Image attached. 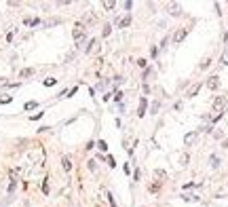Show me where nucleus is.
<instances>
[{"instance_id":"nucleus-1","label":"nucleus","mask_w":228,"mask_h":207,"mask_svg":"<svg viewBox=\"0 0 228 207\" xmlns=\"http://www.w3.org/2000/svg\"><path fill=\"white\" fill-rule=\"evenodd\" d=\"M224 108H226V97H224V95H218V97H216V102H213V112H216L213 121H218V119L222 116Z\"/></svg>"},{"instance_id":"nucleus-2","label":"nucleus","mask_w":228,"mask_h":207,"mask_svg":"<svg viewBox=\"0 0 228 207\" xmlns=\"http://www.w3.org/2000/svg\"><path fill=\"white\" fill-rule=\"evenodd\" d=\"M72 36H74V40H76V42H83V40H85V26H83V23H76V28H74Z\"/></svg>"},{"instance_id":"nucleus-3","label":"nucleus","mask_w":228,"mask_h":207,"mask_svg":"<svg viewBox=\"0 0 228 207\" xmlns=\"http://www.w3.org/2000/svg\"><path fill=\"white\" fill-rule=\"evenodd\" d=\"M196 137H199V135H196V131H190V133H186V137H184V144H186V146H192V144L196 142Z\"/></svg>"},{"instance_id":"nucleus-4","label":"nucleus","mask_w":228,"mask_h":207,"mask_svg":"<svg viewBox=\"0 0 228 207\" xmlns=\"http://www.w3.org/2000/svg\"><path fill=\"white\" fill-rule=\"evenodd\" d=\"M167 9H169V13H171V15H180V13H182V6H180L178 2H169V4H167Z\"/></svg>"},{"instance_id":"nucleus-5","label":"nucleus","mask_w":228,"mask_h":207,"mask_svg":"<svg viewBox=\"0 0 228 207\" xmlns=\"http://www.w3.org/2000/svg\"><path fill=\"white\" fill-rule=\"evenodd\" d=\"M186 34H188V30H186V28H182V30H178V32L173 34V40H175V42H182L184 38H186Z\"/></svg>"},{"instance_id":"nucleus-6","label":"nucleus","mask_w":228,"mask_h":207,"mask_svg":"<svg viewBox=\"0 0 228 207\" xmlns=\"http://www.w3.org/2000/svg\"><path fill=\"white\" fill-rule=\"evenodd\" d=\"M207 87H209L211 91H216V89L220 87V78H218V76H211V78L207 81Z\"/></svg>"},{"instance_id":"nucleus-7","label":"nucleus","mask_w":228,"mask_h":207,"mask_svg":"<svg viewBox=\"0 0 228 207\" xmlns=\"http://www.w3.org/2000/svg\"><path fill=\"white\" fill-rule=\"evenodd\" d=\"M97 51H99V40H91L89 47H87V53L91 55V53H97Z\"/></svg>"},{"instance_id":"nucleus-8","label":"nucleus","mask_w":228,"mask_h":207,"mask_svg":"<svg viewBox=\"0 0 228 207\" xmlns=\"http://www.w3.org/2000/svg\"><path fill=\"white\" fill-rule=\"evenodd\" d=\"M116 23H118V28H129V26H131V15H127V17L118 19Z\"/></svg>"},{"instance_id":"nucleus-9","label":"nucleus","mask_w":228,"mask_h":207,"mask_svg":"<svg viewBox=\"0 0 228 207\" xmlns=\"http://www.w3.org/2000/svg\"><path fill=\"white\" fill-rule=\"evenodd\" d=\"M32 74H34V70H32V68H26V70H21V72H19V76H21V78H28V76H32Z\"/></svg>"},{"instance_id":"nucleus-10","label":"nucleus","mask_w":228,"mask_h":207,"mask_svg":"<svg viewBox=\"0 0 228 207\" xmlns=\"http://www.w3.org/2000/svg\"><path fill=\"white\" fill-rule=\"evenodd\" d=\"M137 114H139V116H144V114H146V99H144V97L139 99V112H137Z\"/></svg>"},{"instance_id":"nucleus-11","label":"nucleus","mask_w":228,"mask_h":207,"mask_svg":"<svg viewBox=\"0 0 228 207\" xmlns=\"http://www.w3.org/2000/svg\"><path fill=\"white\" fill-rule=\"evenodd\" d=\"M209 163H211V167H213V169H218V167H220V159H218L216 154H211V159H209Z\"/></svg>"},{"instance_id":"nucleus-12","label":"nucleus","mask_w":228,"mask_h":207,"mask_svg":"<svg viewBox=\"0 0 228 207\" xmlns=\"http://www.w3.org/2000/svg\"><path fill=\"white\" fill-rule=\"evenodd\" d=\"M114 6H116V2H114V0H104V9H108V11H112Z\"/></svg>"},{"instance_id":"nucleus-13","label":"nucleus","mask_w":228,"mask_h":207,"mask_svg":"<svg viewBox=\"0 0 228 207\" xmlns=\"http://www.w3.org/2000/svg\"><path fill=\"white\" fill-rule=\"evenodd\" d=\"M61 163H63V169H66V171H70V169H72V163H70V159H68V157H63V161H61Z\"/></svg>"},{"instance_id":"nucleus-14","label":"nucleus","mask_w":228,"mask_h":207,"mask_svg":"<svg viewBox=\"0 0 228 207\" xmlns=\"http://www.w3.org/2000/svg\"><path fill=\"white\" fill-rule=\"evenodd\" d=\"M23 23H26V26H38V23H40V19H26Z\"/></svg>"},{"instance_id":"nucleus-15","label":"nucleus","mask_w":228,"mask_h":207,"mask_svg":"<svg viewBox=\"0 0 228 207\" xmlns=\"http://www.w3.org/2000/svg\"><path fill=\"white\" fill-rule=\"evenodd\" d=\"M199 89H201V85H194V87L188 91V95H190V97H192V95H196V93H199Z\"/></svg>"},{"instance_id":"nucleus-16","label":"nucleus","mask_w":228,"mask_h":207,"mask_svg":"<svg viewBox=\"0 0 228 207\" xmlns=\"http://www.w3.org/2000/svg\"><path fill=\"white\" fill-rule=\"evenodd\" d=\"M57 23H61V19H49V21H45V26H57Z\"/></svg>"},{"instance_id":"nucleus-17","label":"nucleus","mask_w":228,"mask_h":207,"mask_svg":"<svg viewBox=\"0 0 228 207\" xmlns=\"http://www.w3.org/2000/svg\"><path fill=\"white\" fill-rule=\"evenodd\" d=\"M36 106H38V104H36V102H28V104H26V106H23V108H26V110H34V108H36Z\"/></svg>"},{"instance_id":"nucleus-18","label":"nucleus","mask_w":228,"mask_h":207,"mask_svg":"<svg viewBox=\"0 0 228 207\" xmlns=\"http://www.w3.org/2000/svg\"><path fill=\"white\" fill-rule=\"evenodd\" d=\"M158 108H161V102H154V104H152V114H156Z\"/></svg>"},{"instance_id":"nucleus-19","label":"nucleus","mask_w":228,"mask_h":207,"mask_svg":"<svg viewBox=\"0 0 228 207\" xmlns=\"http://www.w3.org/2000/svg\"><path fill=\"white\" fill-rule=\"evenodd\" d=\"M97 146H99V150H108V144H106L104 140H99V142H97Z\"/></svg>"},{"instance_id":"nucleus-20","label":"nucleus","mask_w":228,"mask_h":207,"mask_svg":"<svg viewBox=\"0 0 228 207\" xmlns=\"http://www.w3.org/2000/svg\"><path fill=\"white\" fill-rule=\"evenodd\" d=\"M11 99H13V97H9V95H2V97H0V104H11Z\"/></svg>"},{"instance_id":"nucleus-21","label":"nucleus","mask_w":228,"mask_h":207,"mask_svg":"<svg viewBox=\"0 0 228 207\" xmlns=\"http://www.w3.org/2000/svg\"><path fill=\"white\" fill-rule=\"evenodd\" d=\"M180 165H188V154H182L180 157Z\"/></svg>"},{"instance_id":"nucleus-22","label":"nucleus","mask_w":228,"mask_h":207,"mask_svg":"<svg viewBox=\"0 0 228 207\" xmlns=\"http://www.w3.org/2000/svg\"><path fill=\"white\" fill-rule=\"evenodd\" d=\"M222 64L228 66V51H224V55H222Z\"/></svg>"},{"instance_id":"nucleus-23","label":"nucleus","mask_w":228,"mask_h":207,"mask_svg":"<svg viewBox=\"0 0 228 207\" xmlns=\"http://www.w3.org/2000/svg\"><path fill=\"white\" fill-rule=\"evenodd\" d=\"M55 85V78H46L45 81V87H53Z\"/></svg>"},{"instance_id":"nucleus-24","label":"nucleus","mask_w":228,"mask_h":207,"mask_svg":"<svg viewBox=\"0 0 228 207\" xmlns=\"http://www.w3.org/2000/svg\"><path fill=\"white\" fill-rule=\"evenodd\" d=\"M209 61H211V59H203V61H201V68H203V70H205V68H207V66H209Z\"/></svg>"},{"instance_id":"nucleus-25","label":"nucleus","mask_w":228,"mask_h":207,"mask_svg":"<svg viewBox=\"0 0 228 207\" xmlns=\"http://www.w3.org/2000/svg\"><path fill=\"white\" fill-rule=\"evenodd\" d=\"M154 175H156V178H165V171H161V169H156V171H154Z\"/></svg>"},{"instance_id":"nucleus-26","label":"nucleus","mask_w":228,"mask_h":207,"mask_svg":"<svg viewBox=\"0 0 228 207\" xmlns=\"http://www.w3.org/2000/svg\"><path fill=\"white\" fill-rule=\"evenodd\" d=\"M108 165H110V167H114V165H116V161H114V157H108Z\"/></svg>"},{"instance_id":"nucleus-27","label":"nucleus","mask_w":228,"mask_h":207,"mask_svg":"<svg viewBox=\"0 0 228 207\" xmlns=\"http://www.w3.org/2000/svg\"><path fill=\"white\" fill-rule=\"evenodd\" d=\"M110 30H112V26H106V28H104V36H108V34H110Z\"/></svg>"},{"instance_id":"nucleus-28","label":"nucleus","mask_w":228,"mask_h":207,"mask_svg":"<svg viewBox=\"0 0 228 207\" xmlns=\"http://www.w3.org/2000/svg\"><path fill=\"white\" fill-rule=\"evenodd\" d=\"M85 21H93V13H87L85 15Z\"/></svg>"},{"instance_id":"nucleus-29","label":"nucleus","mask_w":228,"mask_h":207,"mask_svg":"<svg viewBox=\"0 0 228 207\" xmlns=\"http://www.w3.org/2000/svg\"><path fill=\"white\" fill-rule=\"evenodd\" d=\"M4 85H9V81L6 78H0V87H4Z\"/></svg>"},{"instance_id":"nucleus-30","label":"nucleus","mask_w":228,"mask_h":207,"mask_svg":"<svg viewBox=\"0 0 228 207\" xmlns=\"http://www.w3.org/2000/svg\"><path fill=\"white\" fill-rule=\"evenodd\" d=\"M97 207H99V205H97Z\"/></svg>"}]
</instances>
